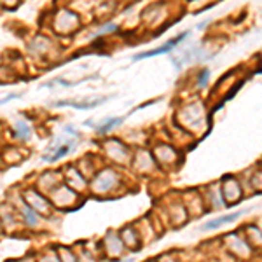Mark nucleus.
Returning a JSON list of instances; mask_svg holds the SVG:
<instances>
[{
    "label": "nucleus",
    "mask_w": 262,
    "mask_h": 262,
    "mask_svg": "<svg viewBox=\"0 0 262 262\" xmlns=\"http://www.w3.org/2000/svg\"><path fill=\"white\" fill-rule=\"evenodd\" d=\"M14 135L17 136L19 140H28L30 138V135H32V130H30V126L26 124V122H23V121H17L16 124H14Z\"/></svg>",
    "instance_id": "5"
},
{
    "label": "nucleus",
    "mask_w": 262,
    "mask_h": 262,
    "mask_svg": "<svg viewBox=\"0 0 262 262\" xmlns=\"http://www.w3.org/2000/svg\"><path fill=\"white\" fill-rule=\"evenodd\" d=\"M185 37V33L179 35V37H175V39L168 40V42L164 44V46H161V48H157V49H152V51H145V52H140V54H136L135 60H144V58H150V56H156V54H161V52H168L170 49H173L177 44L180 42V40Z\"/></svg>",
    "instance_id": "2"
},
{
    "label": "nucleus",
    "mask_w": 262,
    "mask_h": 262,
    "mask_svg": "<svg viewBox=\"0 0 262 262\" xmlns=\"http://www.w3.org/2000/svg\"><path fill=\"white\" fill-rule=\"evenodd\" d=\"M23 217H25L26 224L30 227H35L37 222H39V215H37V212H35L33 208H30L28 205H25V208H23Z\"/></svg>",
    "instance_id": "7"
},
{
    "label": "nucleus",
    "mask_w": 262,
    "mask_h": 262,
    "mask_svg": "<svg viewBox=\"0 0 262 262\" xmlns=\"http://www.w3.org/2000/svg\"><path fill=\"white\" fill-rule=\"evenodd\" d=\"M70 147H72V145H70V144H65V145H63V147L58 148L56 152H54V156L48 157V159H44V161H52V163L58 161V159H61V157L65 156V154H68V152H70Z\"/></svg>",
    "instance_id": "9"
},
{
    "label": "nucleus",
    "mask_w": 262,
    "mask_h": 262,
    "mask_svg": "<svg viewBox=\"0 0 262 262\" xmlns=\"http://www.w3.org/2000/svg\"><path fill=\"white\" fill-rule=\"evenodd\" d=\"M229 243H231V248L234 250V253H240V255H245L243 252H241V248L245 250V252H250V246H248V243L246 241H243V240H240L238 236H229Z\"/></svg>",
    "instance_id": "6"
},
{
    "label": "nucleus",
    "mask_w": 262,
    "mask_h": 262,
    "mask_svg": "<svg viewBox=\"0 0 262 262\" xmlns=\"http://www.w3.org/2000/svg\"><path fill=\"white\" fill-rule=\"evenodd\" d=\"M121 121H122L121 117H112V119H109V121L103 122L101 126L96 128V133H100V135H103V133H107V131H110L114 126H115V124H119V122H121Z\"/></svg>",
    "instance_id": "8"
},
{
    "label": "nucleus",
    "mask_w": 262,
    "mask_h": 262,
    "mask_svg": "<svg viewBox=\"0 0 262 262\" xmlns=\"http://www.w3.org/2000/svg\"><path fill=\"white\" fill-rule=\"evenodd\" d=\"M240 196H241L240 185H236V187L232 189L231 187V180L224 183V197H227V203H232V201L236 203V201L240 199Z\"/></svg>",
    "instance_id": "4"
},
{
    "label": "nucleus",
    "mask_w": 262,
    "mask_h": 262,
    "mask_svg": "<svg viewBox=\"0 0 262 262\" xmlns=\"http://www.w3.org/2000/svg\"><path fill=\"white\" fill-rule=\"evenodd\" d=\"M246 212H248V210H240V212H236V213H229V215H222V217H217V218H213V220L206 222L205 226L201 227V231H215V229H218V227H222V226H226V224L238 220V218L243 217Z\"/></svg>",
    "instance_id": "1"
},
{
    "label": "nucleus",
    "mask_w": 262,
    "mask_h": 262,
    "mask_svg": "<svg viewBox=\"0 0 262 262\" xmlns=\"http://www.w3.org/2000/svg\"><path fill=\"white\" fill-rule=\"evenodd\" d=\"M107 98H101L98 101H89V103H84V101H70V100H60V101H54V107H74V109H93V107H98L101 105Z\"/></svg>",
    "instance_id": "3"
},
{
    "label": "nucleus",
    "mask_w": 262,
    "mask_h": 262,
    "mask_svg": "<svg viewBox=\"0 0 262 262\" xmlns=\"http://www.w3.org/2000/svg\"><path fill=\"white\" fill-rule=\"evenodd\" d=\"M42 262H58V261H52V259H42Z\"/></svg>",
    "instance_id": "10"
}]
</instances>
